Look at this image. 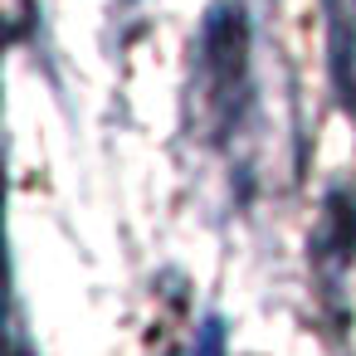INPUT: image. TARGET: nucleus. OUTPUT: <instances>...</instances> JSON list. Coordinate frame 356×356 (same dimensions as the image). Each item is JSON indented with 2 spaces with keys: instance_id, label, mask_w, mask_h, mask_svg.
Listing matches in <instances>:
<instances>
[{
  "instance_id": "1",
  "label": "nucleus",
  "mask_w": 356,
  "mask_h": 356,
  "mask_svg": "<svg viewBox=\"0 0 356 356\" xmlns=\"http://www.w3.org/2000/svg\"><path fill=\"white\" fill-rule=\"evenodd\" d=\"M244 74H249V20L234 0H220L205 15L195 54V122L205 137H225L239 122Z\"/></svg>"
},
{
  "instance_id": "2",
  "label": "nucleus",
  "mask_w": 356,
  "mask_h": 356,
  "mask_svg": "<svg viewBox=\"0 0 356 356\" xmlns=\"http://www.w3.org/2000/svg\"><path fill=\"white\" fill-rule=\"evenodd\" d=\"M351 259H356V186H332L322 200V220L312 229V264L327 278H341Z\"/></svg>"
},
{
  "instance_id": "3",
  "label": "nucleus",
  "mask_w": 356,
  "mask_h": 356,
  "mask_svg": "<svg viewBox=\"0 0 356 356\" xmlns=\"http://www.w3.org/2000/svg\"><path fill=\"white\" fill-rule=\"evenodd\" d=\"M186 356H225V322L220 317H205L195 327V341H191Z\"/></svg>"
},
{
  "instance_id": "4",
  "label": "nucleus",
  "mask_w": 356,
  "mask_h": 356,
  "mask_svg": "<svg viewBox=\"0 0 356 356\" xmlns=\"http://www.w3.org/2000/svg\"><path fill=\"white\" fill-rule=\"evenodd\" d=\"M25 15H30V0H6V20H10V40H15V44H20V40L30 35Z\"/></svg>"
},
{
  "instance_id": "5",
  "label": "nucleus",
  "mask_w": 356,
  "mask_h": 356,
  "mask_svg": "<svg viewBox=\"0 0 356 356\" xmlns=\"http://www.w3.org/2000/svg\"><path fill=\"white\" fill-rule=\"evenodd\" d=\"M10 356H35L30 341H25V327H20V312L10 317Z\"/></svg>"
},
{
  "instance_id": "6",
  "label": "nucleus",
  "mask_w": 356,
  "mask_h": 356,
  "mask_svg": "<svg viewBox=\"0 0 356 356\" xmlns=\"http://www.w3.org/2000/svg\"><path fill=\"white\" fill-rule=\"evenodd\" d=\"M171 356H186V351H171Z\"/></svg>"
},
{
  "instance_id": "7",
  "label": "nucleus",
  "mask_w": 356,
  "mask_h": 356,
  "mask_svg": "<svg viewBox=\"0 0 356 356\" xmlns=\"http://www.w3.org/2000/svg\"><path fill=\"white\" fill-rule=\"evenodd\" d=\"M132 6H137V0H132Z\"/></svg>"
}]
</instances>
